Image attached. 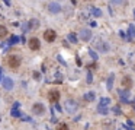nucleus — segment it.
<instances>
[{
    "mask_svg": "<svg viewBox=\"0 0 135 130\" xmlns=\"http://www.w3.org/2000/svg\"><path fill=\"white\" fill-rule=\"evenodd\" d=\"M8 64L9 67H12V69H18L19 66H20V61H22V59H20V56H18V54H12V56L8 57Z\"/></svg>",
    "mask_w": 135,
    "mask_h": 130,
    "instance_id": "obj_1",
    "label": "nucleus"
},
{
    "mask_svg": "<svg viewBox=\"0 0 135 130\" xmlns=\"http://www.w3.org/2000/svg\"><path fill=\"white\" fill-rule=\"evenodd\" d=\"M64 108H66V110L70 113V114H73V113L77 111V104L74 102L73 100H68V101H66V104H64Z\"/></svg>",
    "mask_w": 135,
    "mask_h": 130,
    "instance_id": "obj_2",
    "label": "nucleus"
},
{
    "mask_svg": "<svg viewBox=\"0 0 135 130\" xmlns=\"http://www.w3.org/2000/svg\"><path fill=\"white\" fill-rule=\"evenodd\" d=\"M95 47L99 50V51H102V53L109 51V44H108V42H105V41H102V40H97V41H96Z\"/></svg>",
    "mask_w": 135,
    "mask_h": 130,
    "instance_id": "obj_3",
    "label": "nucleus"
},
{
    "mask_svg": "<svg viewBox=\"0 0 135 130\" xmlns=\"http://www.w3.org/2000/svg\"><path fill=\"white\" fill-rule=\"evenodd\" d=\"M118 95L120 97V102H124V104H128V98H129V91L128 89H120L118 91Z\"/></svg>",
    "mask_w": 135,
    "mask_h": 130,
    "instance_id": "obj_4",
    "label": "nucleus"
},
{
    "mask_svg": "<svg viewBox=\"0 0 135 130\" xmlns=\"http://www.w3.org/2000/svg\"><path fill=\"white\" fill-rule=\"evenodd\" d=\"M44 38H45V41H48V42H52V41L57 38V34H55V31L48 29V31L44 32Z\"/></svg>",
    "mask_w": 135,
    "mask_h": 130,
    "instance_id": "obj_5",
    "label": "nucleus"
},
{
    "mask_svg": "<svg viewBox=\"0 0 135 130\" xmlns=\"http://www.w3.org/2000/svg\"><path fill=\"white\" fill-rule=\"evenodd\" d=\"M80 38L84 41V42H87V41H90L91 40V31L90 29H81L80 31Z\"/></svg>",
    "mask_w": 135,
    "mask_h": 130,
    "instance_id": "obj_6",
    "label": "nucleus"
},
{
    "mask_svg": "<svg viewBox=\"0 0 135 130\" xmlns=\"http://www.w3.org/2000/svg\"><path fill=\"white\" fill-rule=\"evenodd\" d=\"M32 111L33 114H38V115H42L45 113V107L42 104H39V102H37V104H33L32 107Z\"/></svg>",
    "mask_w": 135,
    "mask_h": 130,
    "instance_id": "obj_7",
    "label": "nucleus"
},
{
    "mask_svg": "<svg viewBox=\"0 0 135 130\" xmlns=\"http://www.w3.org/2000/svg\"><path fill=\"white\" fill-rule=\"evenodd\" d=\"M48 100H49V102H58V100H60V92L58 91H49V94H48Z\"/></svg>",
    "mask_w": 135,
    "mask_h": 130,
    "instance_id": "obj_8",
    "label": "nucleus"
},
{
    "mask_svg": "<svg viewBox=\"0 0 135 130\" xmlns=\"http://www.w3.org/2000/svg\"><path fill=\"white\" fill-rule=\"evenodd\" d=\"M61 6H60L58 3H55V2H52V3L48 4V10L51 12V13H60L61 12Z\"/></svg>",
    "mask_w": 135,
    "mask_h": 130,
    "instance_id": "obj_9",
    "label": "nucleus"
},
{
    "mask_svg": "<svg viewBox=\"0 0 135 130\" xmlns=\"http://www.w3.org/2000/svg\"><path fill=\"white\" fill-rule=\"evenodd\" d=\"M41 44H39V40L38 38H31L29 40V48L33 50V51H37V50H39Z\"/></svg>",
    "mask_w": 135,
    "mask_h": 130,
    "instance_id": "obj_10",
    "label": "nucleus"
},
{
    "mask_svg": "<svg viewBox=\"0 0 135 130\" xmlns=\"http://www.w3.org/2000/svg\"><path fill=\"white\" fill-rule=\"evenodd\" d=\"M2 85H3L4 89L10 91L12 88H13V82H12L10 78H4V79H2Z\"/></svg>",
    "mask_w": 135,
    "mask_h": 130,
    "instance_id": "obj_11",
    "label": "nucleus"
},
{
    "mask_svg": "<svg viewBox=\"0 0 135 130\" xmlns=\"http://www.w3.org/2000/svg\"><path fill=\"white\" fill-rule=\"evenodd\" d=\"M122 86H124L125 89H129L132 86V79L129 78V76H125V78L122 79Z\"/></svg>",
    "mask_w": 135,
    "mask_h": 130,
    "instance_id": "obj_12",
    "label": "nucleus"
},
{
    "mask_svg": "<svg viewBox=\"0 0 135 130\" xmlns=\"http://www.w3.org/2000/svg\"><path fill=\"white\" fill-rule=\"evenodd\" d=\"M113 79H115V75H110L109 78H108V83H106V88H108V91H112L113 88Z\"/></svg>",
    "mask_w": 135,
    "mask_h": 130,
    "instance_id": "obj_13",
    "label": "nucleus"
},
{
    "mask_svg": "<svg viewBox=\"0 0 135 130\" xmlns=\"http://www.w3.org/2000/svg\"><path fill=\"white\" fill-rule=\"evenodd\" d=\"M90 12H91V15L96 16V18H100V16H102V10L97 9V8H90Z\"/></svg>",
    "mask_w": 135,
    "mask_h": 130,
    "instance_id": "obj_14",
    "label": "nucleus"
},
{
    "mask_svg": "<svg viewBox=\"0 0 135 130\" xmlns=\"http://www.w3.org/2000/svg\"><path fill=\"white\" fill-rule=\"evenodd\" d=\"M97 111L100 113V114L106 115V114H108V113H109V110H108V108H106L105 105H100V104H99V107H97Z\"/></svg>",
    "mask_w": 135,
    "mask_h": 130,
    "instance_id": "obj_15",
    "label": "nucleus"
},
{
    "mask_svg": "<svg viewBox=\"0 0 135 130\" xmlns=\"http://www.w3.org/2000/svg\"><path fill=\"white\" fill-rule=\"evenodd\" d=\"M6 35H8V28L3 26V25H0V38H4Z\"/></svg>",
    "mask_w": 135,
    "mask_h": 130,
    "instance_id": "obj_16",
    "label": "nucleus"
},
{
    "mask_svg": "<svg viewBox=\"0 0 135 130\" xmlns=\"http://www.w3.org/2000/svg\"><path fill=\"white\" fill-rule=\"evenodd\" d=\"M84 100H86V101H89V102H91V101H95V94H93V92H89V94H86V95H84Z\"/></svg>",
    "mask_w": 135,
    "mask_h": 130,
    "instance_id": "obj_17",
    "label": "nucleus"
},
{
    "mask_svg": "<svg viewBox=\"0 0 135 130\" xmlns=\"http://www.w3.org/2000/svg\"><path fill=\"white\" fill-rule=\"evenodd\" d=\"M109 102H110V100H109V98H100V105H105V107H106V105H109Z\"/></svg>",
    "mask_w": 135,
    "mask_h": 130,
    "instance_id": "obj_18",
    "label": "nucleus"
},
{
    "mask_svg": "<svg viewBox=\"0 0 135 130\" xmlns=\"http://www.w3.org/2000/svg\"><path fill=\"white\" fill-rule=\"evenodd\" d=\"M68 40L73 42V44H76L77 42V37H76V34H68Z\"/></svg>",
    "mask_w": 135,
    "mask_h": 130,
    "instance_id": "obj_19",
    "label": "nucleus"
},
{
    "mask_svg": "<svg viewBox=\"0 0 135 130\" xmlns=\"http://www.w3.org/2000/svg\"><path fill=\"white\" fill-rule=\"evenodd\" d=\"M129 35H131V37H135V26L134 25H129Z\"/></svg>",
    "mask_w": 135,
    "mask_h": 130,
    "instance_id": "obj_20",
    "label": "nucleus"
},
{
    "mask_svg": "<svg viewBox=\"0 0 135 130\" xmlns=\"http://www.w3.org/2000/svg\"><path fill=\"white\" fill-rule=\"evenodd\" d=\"M38 25H39V23H38L37 19H32V21H31V28H37Z\"/></svg>",
    "mask_w": 135,
    "mask_h": 130,
    "instance_id": "obj_21",
    "label": "nucleus"
},
{
    "mask_svg": "<svg viewBox=\"0 0 135 130\" xmlns=\"http://www.w3.org/2000/svg\"><path fill=\"white\" fill-rule=\"evenodd\" d=\"M58 130H68V127H67V124L61 123V124H58Z\"/></svg>",
    "mask_w": 135,
    "mask_h": 130,
    "instance_id": "obj_22",
    "label": "nucleus"
},
{
    "mask_svg": "<svg viewBox=\"0 0 135 130\" xmlns=\"http://www.w3.org/2000/svg\"><path fill=\"white\" fill-rule=\"evenodd\" d=\"M89 53H90V56L93 57V59H95V60H97V54H96V53L93 51V50H89Z\"/></svg>",
    "mask_w": 135,
    "mask_h": 130,
    "instance_id": "obj_23",
    "label": "nucleus"
},
{
    "mask_svg": "<svg viewBox=\"0 0 135 130\" xmlns=\"http://www.w3.org/2000/svg\"><path fill=\"white\" fill-rule=\"evenodd\" d=\"M124 2V0H110V3H113V4H120Z\"/></svg>",
    "mask_w": 135,
    "mask_h": 130,
    "instance_id": "obj_24",
    "label": "nucleus"
},
{
    "mask_svg": "<svg viewBox=\"0 0 135 130\" xmlns=\"http://www.w3.org/2000/svg\"><path fill=\"white\" fill-rule=\"evenodd\" d=\"M87 82H89V83H91V73H90V72L87 73Z\"/></svg>",
    "mask_w": 135,
    "mask_h": 130,
    "instance_id": "obj_25",
    "label": "nucleus"
},
{
    "mask_svg": "<svg viewBox=\"0 0 135 130\" xmlns=\"http://www.w3.org/2000/svg\"><path fill=\"white\" fill-rule=\"evenodd\" d=\"M113 111L116 113V114H120V111H119V107H115V108H113Z\"/></svg>",
    "mask_w": 135,
    "mask_h": 130,
    "instance_id": "obj_26",
    "label": "nucleus"
},
{
    "mask_svg": "<svg viewBox=\"0 0 135 130\" xmlns=\"http://www.w3.org/2000/svg\"><path fill=\"white\" fill-rule=\"evenodd\" d=\"M119 35H120V37H122V38H125V37H126V35H125V32H124V31H120V32H119Z\"/></svg>",
    "mask_w": 135,
    "mask_h": 130,
    "instance_id": "obj_27",
    "label": "nucleus"
},
{
    "mask_svg": "<svg viewBox=\"0 0 135 130\" xmlns=\"http://www.w3.org/2000/svg\"><path fill=\"white\" fill-rule=\"evenodd\" d=\"M16 41H18V38H16V37H13V38L10 40V44H12V42H16Z\"/></svg>",
    "mask_w": 135,
    "mask_h": 130,
    "instance_id": "obj_28",
    "label": "nucleus"
},
{
    "mask_svg": "<svg viewBox=\"0 0 135 130\" xmlns=\"http://www.w3.org/2000/svg\"><path fill=\"white\" fill-rule=\"evenodd\" d=\"M134 18H135V9H134Z\"/></svg>",
    "mask_w": 135,
    "mask_h": 130,
    "instance_id": "obj_29",
    "label": "nucleus"
}]
</instances>
